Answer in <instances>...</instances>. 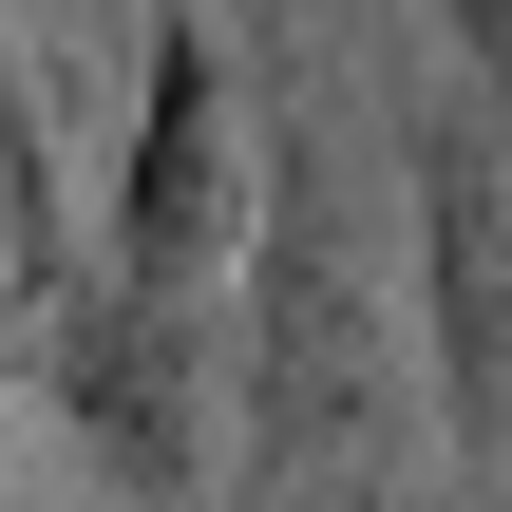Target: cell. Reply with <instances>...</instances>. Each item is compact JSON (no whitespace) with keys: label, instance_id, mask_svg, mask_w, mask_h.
Instances as JSON below:
<instances>
[{"label":"cell","instance_id":"obj_1","mask_svg":"<svg viewBox=\"0 0 512 512\" xmlns=\"http://www.w3.org/2000/svg\"><path fill=\"white\" fill-rule=\"evenodd\" d=\"M437 361L399 285V190L342 95H266V209L228 266V512H437Z\"/></svg>","mask_w":512,"mask_h":512},{"label":"cell","instance_id":"obj_2","mask_svg":"<svg viewBox=\"0 0 512 512\" xmlns=\"http://www.w3.org/2000/svg\"><path fill=\"white\" fill-rule=\"evenodd\" d=\"M19 399H38L133 512H209L228 494V285L76 266V285L19 323Z\"/></svg>","mask_w":512,"mask_h":512},{"label":"cell","instance_id":"obj_3","mask_svg":"<svg viewBox=\"0 0 512 512\" xmlns=\"http://www.w3.org/2000/svg\"><path fill=\"white\" fill-rule=\"evenodd\" d=\"M152 57H133V133H114V209H95V266L133 285H228L247 266V209H266V57L228 0H133Z\"/></svg>","mask_w":512,"mask_h":512},{"label":"cell","instance_id":"obj_4","mask_svg":"<svg viewBox=\"0 0 512 512\" xmlns=\"http://www.w3.org/2000/svg\"><path fill=\"white\" fill-rule=\"evenodd\" d=\"M399 285H418L456 475H512V114L456 76L399 114Z\"/></svg>","mask_w":512,"mask_h":512},{"label":"cell","instance_id":"obj_5","mask_svg":"<svg viewBox=\"0 0 512 512\" xmlns=\"http://www.w3.org/2000/svg\"><path fill=\"white\" fill-rule=\"evenodd\" d=\"M437 38H456V95L512 114V0H437Z\"/></svg>","mask_w":512,"mask_h":512},{"label":"cell","instance_id":"obj_6","mask_svg":"<svg viewBox=\"0 0 512 512\" xmlns=\"http://www.w3.org/2000/svg\"><path fill=\"white\" fill-rule=\"evenodd\" d=\"M0 399H19V304H0Z\"/></svg>","mask_w":512,"mask_h":512},{"label":"cell","instance_id":"obj_7","mask_svg":"<svg viewBox=\"0 0 512 512\" xmlns=\"http://www.w3.org/2000/svg\"><path fill=\"white\" fill-rule=\"evenodd\" d=\"M266 19H304V0H266Z\"/></svg>","mask_w":512,"mask_h":512}]
</instances>
